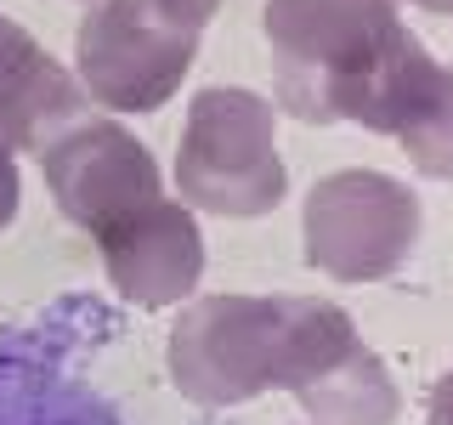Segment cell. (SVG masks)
I'll use <instances>...</instances> for the list:
<instances>
[{"instance_id":"cell-1","label":"cell","mask_w":453,"mask_h":425,"mask_svg":"<svg viewBox=\"0 0 453 425\" xmlns=\"http://www.w3.org/2000/svg\"><path fill=\"white\" fill-rule=\"evenodd\" d=\"M357 346V323L318 295H204L170 329V375L204 408L306 391Z\"/></svg>"},{"instance_id":"cell-2","label":"cell","mask_w":453,"mask_h":425,"mask_svg":"<svg viewBox=\"0 0 453 425\" xmlns=\"http://www.w3.org/2000/svg\"><path fill=\"white\" fill-rule=\"evenodd\" d=\"M261 35L273 46L278 103L306 125H334L351 120L408 28L396 0H266Z\"/></svg>"},{"instance_id":"cell-3","label":"cell","mask_w":453,"mask_h":425,"mask_svg":"<svg viewBox=\"0 0 453 425\" xmlns=\"http://www.w3.org/2000/svg\"><path fill=\"white\" fill-rule=\"evenodd\" d=\"M176 182L181 198L216 216H266L278 210L283 188V159H278V125L273 103L244 91V85H210L193 97L188 125H181V153H176Z\"/></svg>"},{"instance_id":"cell-4","label":"cell","mask_w":453,"mask_h":425,"mask_svg":"<svg viewBox=\"0 0 453 425\" xmlns=\"http://www.w3.org/2000/svg\"><path fill=\"white\" fill-rule=\"evenodd\" d=\"M198 28L170 0H96L74 35L80 91L119 113H153L181 91Z\"/></svg>"},{"instance_id":"cell-5","label":"cell","mask_w":453,"mask_h":425,"mask_svg":"<svg viewBox=\"0 0 453 425\" xmlns=\"http://www.w3.org/2000/svg\"><path fill=\"white\" fill-rule=\"evenodd\" d=\"M419 238V198L386 170H334L306 193V261L340 283L391 278Z\"/></svg>"},{"instance_id":"cell-6","label":"cell","mask_w":453,"mask_h":425,"mask_svg":"<svg viewBox=\"0 0 453 425\" xmlns=\"http://www.w3.org/2000/svg\"><path fill=\"white\" fill-rule=\"evenodd\" d=\"M46 188L74 227L103 238L113 221L148 210L159 193V165L119 120H74L40 148Z\"/></svg>"},{"instance_id":"cell-7","label":"cell","mask_w":453,"mask_h":425,"mask_svg":"<svg viewBox=\"0 0 453 425\" xmlns=\"http://www.w3.org/2000/svg\"><path fill=\"white\" fill-rule=\"evenodd\" d=\"M351 125L403 142L419 176L453 182V68H442L414 35H403L368 91L351 108Z\"/></svg>"},{"instance_id":"cell-8","label":"cell","mask_w":453,"mask_h":425,"mask_svg":"<svg viewBox=\"0 0 453 425\" xmlns=\"http://www.w3.org/2000/svg\"><path fill=\"white\" fill-rule=\"evenodd\" d=\"M96 244H103L113 290L136 306H176L181 295L198 290V273H204V233L176 198H153L148 210L113 221Z\"/></svg>"},{"instance_id":"cell-9","label":"cell","mask_w":453,"mask_h":425,"mask_svg":"<svg viewBox=\"0 0 453 425\" xmlns=\"http://www.w3.org/2000/svg\"><path fill=\"white\" fill-rule=\"evenodd\" d=\"M91 97L28 28L0 12V142L40 153L57 131L85 120Z\"/></svg>"},{"instance_id":"cell-10","label":"cell","mask_w":453,"mask_h":425,"mask_svg":"<svg viewBox=\"0 0 453 425\" xmlns=\"http://www.w3.org/2000/svg\"><path fill=\"white\" fill-rule=\"evenodd\" d=\"M295 397L306 403V414L318 425H391L396 408H403L386 363H380L363 340L329 368V375H318L306 391H295Z\"/></svg>"},{"instance_id":"cell-11","label":"cell","mask_w":453,"mask_h":425,"mask_svg":"<svg viewBox=\"0 0 453 425\" xmlns=\"http://www.w3.org/2000/svg\"><path fill=\"white\" fill-rule=\"evenodd\" d=\"M18 198H23V188H18V159H12V148L0 142V233L18 221Z\"/></svg>"},{"instance_id":"cell-12","label":"cell","mask_w":453,"mask_h":425,"mask_svg":"<svg viewBox=\"0 0 453 425\" xmlns=\"http://www.w3.org/2000/svg\"><path fill=\"white\" fill-rule=\"evenodd\" d=\"M431 425H453V368L431 386Z\"/></svg>"},{"instance_id":"cell-13","label":"cell","mask_w":453,"mask_h":425,"mask_svg":"<svg viewBox=\"0 0 453 425\" xmlns=\"http://www.w3.org/2000/svg\"><path fill=\"white\" fill-rule=\"evenodd\" d=\"M170 6H176V12H188V18H193L198 28H204L210 18H216V6H221V0H170Z\"/></svg>"},{"instance_id":"cell-14","label":"cell","mask_w":453,"mask_h":425,"mask_svg":"<svg viewBox=\"0 0 453 425\" xmlns=\"http://www.w3.org/2000/svg\"><path fill=\"white\" fill-rule=\"evenodd\" d=\"M414 6H425V12H448V18H453V0H414Z\"/></svg>"}]
</instances>
